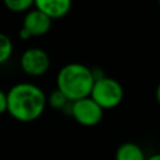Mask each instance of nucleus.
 Here are the masks:
<instances>
[{
    "mask_svg": "<svg viewBox=\"0 0 160 160\" xmlns=\"http://www.w3.org/2000/svg\"><path fill=\"white\" fill-rule=\"evenodd\" d=\"M51 25H52V20L50 18H48L45 14L32 8L25 12L21 28L26 30L31 38H35L48 34L51 29Z\"/></svg>",
    "mask_w": 160,
    "mask_h": 160,
    "instance_id": "obj_6",
    "label": "nucleus"
},
{
    "mask_svg": "<svg viewBox=\"0 0 160 160\" xmlns=\"http://www.w3.org/2000/svg\"><path fill=\"white\" fill-rule=\"evenodd\" d=\"M69 115H71L78 124L86 128H92L100 124L102 120L104 110L90 96H88L70 102Z\"/></svg>",
    "mask_w": 160,
    "mask_h": 160,
    "instance_id": "obj_5",
    "label": "nucleus"
},
{
    "mask_svg": "<svg viewBox=\"0 0 160 160\" xmlns=\"http://www.w3.org/2000/svg\"><path fill=\"white\" fill-rule=\"evenodd\" d=\"M72 6V0H34V9L45 14L51 20L62 19Z\"/></svg>",
    "mask_w": 160,
    "mask_h": 160,
    "instance_id": "obj_7",
    "label": "nucleus"
},
{
    "mask_svg": "<svg viewBox=\"0 0 160 160\" xmlns=\"http://www.w3.org/2000/svg\"><path fill=\"white\" fill-rule=\"evenodd\" d=\"M19 38H20L21 40H24V41H26V40H29V39H31V36L29 35V32H28L26 30H24L22 28L19 30Z\"/></svg>",
    "mask_w": 160,
    "mask_h": 160,
    "instance_id": "obj_13",
    "label": "nucleus"
},
{
    "mask_svg": "<svg viewBox=\"0 0 160 160\" xmlns=\"http://www.w3.org/2000/svg\"><path fill=\"white\" fill-rule=\"evenodd\" d=\"M145 160H160V155L159 154H152V155L145 158Z\"/></svg>",
    "mask_w": 160,
    "mask_h": 160,
    "instance_id": "obj_14",
    "label": "nucleus"
},
{
    "mask_svg": "<svg viewBox=\"0 0 160 160\" xmlns=\"http://www.w3.org/2000/svg\"><path fill=\"white\" fill-rule=\"evenodd\" d=\"M56 89L72 102L90 95L94 78L91 69L81 62H68L56 74Z\"/></svg>",
    "mask_w": 160,
    "mask_h": 160,
    "instance_id": "obj_2",
    "label": "nucleus"
},
{
    "mask_svg": "<svg viewBox=\"0 0 160 160\" xmlns=\"http://www.w3.org/2000/svg\"><path fill=\"white\" fill-rule=\"evenodd\" d=\"M5 8L16 14H25L34 6V0H2Z\"/></svg>",
    "mask_w": 160,
    "mask_h": 160,
    "instance_id": "obj_11",
    "label": "nucleus"
},
{
    "mask_svg": "<svg viewBox=\"0 0 160 160\" xmlns=\"http://www.w3.org/2000/svg\"><path fill=\"white\" fill-rule=\"evenodd\" d=\"M45 108L46 94L34 82H16L6 91V112L20 122L38 120Z\"/></svg>",
    "mask_w": 160,
    "mask_h": 160,
    "instance_id": "obj_1",
    "label": "nucleus"
},
{
    "mask_svg": "<svg viewBox=\"0 0 160 160\" xmlns=\"http://www.w3.org/2000/svg\"><path fill=\"white\" fill-rule=\"evenodd\" d=\"M6 112V91L0 88V114Z\"/></svg>",
    "mask_w": 160,
    "mask_h": 160,
    "instance_id": "obj_12",
    "label": "nucleus"
},
{
    "mask_svg": "<svg viewBox=\"0 0 160 160\" xmlns=\"http://www.w3.org/2000/svg\"><path fill=\"white\" fill-rule=\"evenodd\" d=\"M19 65L25 75L31 78H39L49 71L51 60L48 51L42 48L30 46L21 52Z\"/></svg>",
    "mask_w": 160,
    "mask_h": 160,
    "instance_id": "obj_4",
    "label": "nucleus"
},
{
    "mask_svg": "<svg viewBox=\"0 0 160 160\" xmlns=\"http://www.w3.org/2000/svg\"><path fill=\"white\" fill-rule=\"evenodd\" d=\"M69 102L70 101L65 98V95L58 89H54L49 95H46V105L54 110H62Z\"/></svg>",
    "mask_w": 160,
    "mask_h": 160,
    "instance_id": "obj_10",
    "label": "nucleus"
},
{
    "mask_svg": "<svg viewBox=\"0 0 160 160\" xmlns=\"http://www.w3.org/2000/svg\"><path fill=\"white\" fill-rule=\"evenodd\" d=\"M144 150L132 141H126L119 145L115 151V160H145Z\"/></svg>",
    "mask_w": 160,
    "mask_h": 160,
    "instance_id": "obj_8",
    "label": "nucleus"
},
{
    "mask_svg": "<svg viewBox=\"0 0 160 160\" xmlns=\"http://www.w3.org/2000/svg\"><path fill=\"white\" fill-rule=\"evenodd\" d=\"M14 54V42L4 32H0V65L8 62Z\"/></svg>",
    "mask_w": 160,
    "mask_h": 160,
    "instance_id": "obj_9",
    "label": "nucleus"
},
{
    "mask_svg": "<svg viewBox=\"0 0 160 160\" xmlns=\"http://www.w3.org/2000/svg\"><path fill=\"white\" fill-rule=\"evenodd\" d=\"M104 111L118 108L124 99V88L114 78L102 76L94 80L90 95H89Z\"/></svg>",
    "mask_w": 160,
    "mask_h": 160,
    "instance_id": "obj_3",
    "label": "nucleus"
}]
</instances>
